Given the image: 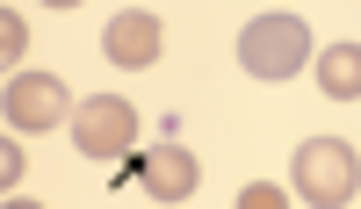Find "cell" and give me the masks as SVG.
<instances>
[{
  "label": "cell",
  "instance_id": "6da1fadb",
  "mask_svg": "<svg viewBox=\"0 0 361 209\" xmlns=\"http://www.w3.org/2000/svg\"><path fill=\"white\" fill-rule=\"evenodd\" d=\"M289 195L296 202H311V209H340V202H354V188H361V159H354V144L347 137H304L296 144V159H289Z\"/></svg>",
  "mask_w": 361,
  "mask_h": 209
},
{
  "label": "cell",
  "instance_id": "7a4b0ae2",
  "mask_svg": "<svg viewBox=\"0 0 361 209\" xmlns=\"http://www.w3.org/2000/svg\"><path fill=\"white\" fill-rule=\"evenodd\" d=\"M304 58H318L304 15H253L246 37H238V65H246L253 80H296Z\"/></svg>",
  "mask_w": 361,
  "mask_h": 209
},
{
  "label": "cell",
  "instance_id": "3957f363",
  "mask_svg": "<svg viewBox=\"0 0 361 209\" xmlns=\"http://www.w3.org/2000/svg\"><path fill=\"white\" fill-rule=\"evenodd\" d=\"M130 173H137V188L152 195V202H188V195L202 188V166H195L188 144H180V130H159L152 144H137V152H130Z\"/></svg>",
  "mask_w": 361,
  "mask_h": 209
},
{
  "label": "cell",
  "instance_id": "277c9868",
  "mask_svg": "<svg viewBox=\"0 0 361 209\" xmlns=\"http://www.w3.org/2000/svg\"><path fill=\"white\" fill-rule=\"evenodd\" d=\"M73 144L87 159H130L137 152V108L123 94H87L73 108Z\"/></svg>",
  "mask_w": 361,
  "mask_h": 209
},
{
  "label": "cell",
  "instance_id": "5b68a950",
  "mask_svg": "<svg viewBox=\"0 0 361 209\" xmlns=\"http://www.w3.org/2000/svg\"><path fill=\"white\" fill-rule=\"evenodd\" d=\"M0 115H8V130H58L73 115V101H66V80L58 72H15L8 80V94H0Z\"/></svg>",
  "mask_w": 361,
  "mask_h": 209
},
{
  "label": "cell",
  "instance_id": "8992f818",
  "mask_svg": "<svg viewBox=\"0 0 361 209\" xmlns=\"http://www.w3.org/2000/svg\"><path fill=\"white\" fill-rule=\"evenodd\" d=\"M159 44H166V29H159V15H145V8H123L109 29H102V51H109V65H123V72H137V65H159Z\"/></svg>",
  "mask_w": 361,
  "mask_h": 209
},
{
  "label": "cell",
  "instance_id": "52a82bcc",
  "mask_svg": "<svg viewBox=\"0 0 361 209\" xmlns=\"http://www.w3.org/2000/svg\"><path fill=\"white\" fill-rule=\"evenodd\" d=\"M311 65H318V94L361 101V44H333V51H318Z\"/></svg>",
  "mask_w": 361,
  "mask_h": 209
},
{
  "label": "cell",
  "instance_id": "ba28073f",
  "mask_svg": "<svg viewBox=\"0 0 361 209\" xmlns=\"http://www.w3.org/2000/svg\"><path fill=\"white\" fill-rule=\"evenodd\" d=\"M289 202V188H275V181H253V188H238V209H282Z\"/></svg>",
  "mask_w": 361,
  "mask_h": 209
},
{
  "label": "cell",
  "instance_id": "9c48e42d",
  "mask_svg": "<svg viewBox=\"0 0 361 209\" xmlns=\"http://www.w3.org/2000/svg\"><path fill=\"white\" fill-rule=\"evenodd\" d=\"M0 51H8V58H22V51H29V22H22L15 8L0 15Z\"/></svg>",
  "mask_w": 361,
  "mask_h": 209
},
{
  "label": "cell",
  "instance_id": "30bf717a",
  "mask_svg": "<svg viewBox=\"0 0 361 209\" xmlns=\"http://www.w3.org/2000/svg\"><path fill=\"white\" fill-rule=\"evenodd\" d=\"M29 173V159L15 152V130H8V144H0V181H8V195H15V181Z\"/></svg>",
  "mask_w": 361,
  "mask_h": 209
},
{
  "label": "cell",
  "instance_id": "8fae6325",
  "mask_svg": "<svg viewBox=\"0 0 361 209\" xmlns=\"http://www.w3.org/2000/svg\"><path fill=\"white\" fill-rule=\"evenodd\" d=\"M44 8H80V0H44Z\"/></svg>",
  "mask_w": 361,
  "mask_h": 209
}]
</instances>
